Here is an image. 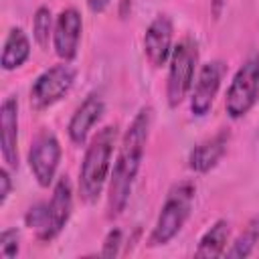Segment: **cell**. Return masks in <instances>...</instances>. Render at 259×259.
<instances>
[{"label": "cell", "instance_id": "6da1fadb", "mask_svg": "<svg viewBox=\"0 0 259 259\" xmlns=\"http://www.w3.org/2000/svg\"><path fill=\"white\" fill-rule=\"evenodd\" d=\"M152 121H154V109L150 105H144L134 115L132 123L127 125L121 138L117 158L109 174V188H107V217L109 219H115L125 210V204L132 194V186L142 166Z\"/></svg>", "mask_w": 259, "mask_h": 259}, {"label": "cell", "instance_id": "7a4b0ae2", "mask_svg": "<svg viewBox=\"0 0 259 259\" xmlns=\"http://www.w3.org/2000/svg\"><path fill=\"white\" fill-rule=\"evenodd\" d=\"M117 140V127H101L89 142L79 168V194L85 202H95L111 174V156Z\"/></svg>", "mask_w": 259, "mask_h": 259}, {"label": "cell", "instance_id": "3957f363", "mask_svg": "<svg viewBox=\"0 0 259 259\" xmlns=\"http://www.w3.org/2000/svg\"><path fill=\"white\" fill-rule=\"evenodd\" d=\"M73 210V184L67 174H63L53 188V196L49 202L32 204L26 214L24 223L28 229L34 231L38 241H53L69 223Z\"/></svg>", "mask_w": 259, "mask_h": 259}, {"label": "cell", "instance_id": "277c9868", "mask_svg": "<svg viewBox=\"0 0 259 259\" xmlns=\"http://www.w3.org/2000/svg\"><path fill=\"white\" fill-rule=\"evenodd\" d=\"M194 194H196V186L190 180H184L170 188V192L160 208V214L156 219V225L148 237L150 247H162V245L170 243L180 233L186 219L190 217Z\"/></svg>", "mask_w": 259, "mask_h": 259}, {"label": "cell", "instance_id": "5b68a950", "mask_svg": "<svg viewBox=\"0 0 259 259\" xmlns=\"http://www.w3.org/2000/svg\"><path fill=\"white\" fill-rule=\"evenodd\" d=\"M196 65H198V47L192 38L186 36L172 49V55H170L166 97L172 109L178 107L192 91Z\"/></svg>", "mask_w": 259, "mask_h": 259}, {"label": "cell", "instance_id": "8992f818", "mask_svg": "<svg viewBox=\"0 0 259 259\" xmlns=\"http://www.w3.org/2000/svg\"><path fill=\"white\" fill-rule=\"evenodd\" d=\"M259 99V53L249 55L237 69L225 97V111L231 119L245 117Z\"/></svg>", "mask_w": 259, "mask_h": 259}, {"label": "cell", "instance_id": "52a82bcc", "mask_svg": "<svg viewBox=\"0 0 259 259\" xmlns=\"http://www.w3.org/2000/svg\"><path fill=\"white\" fill-rule=\"evenodd\" d=\"M77 71L65 61L42 71L30 85V107L34 111H42L57 101H61L73 87Z\"/></svg>", "mask_w": 259, "mask_h": 259}, {"label": "cell", "instance_id": "ba28073f", "mask_svg": "<svg viewBox=\"0 0 259 259\" xmlns=\"http://www.w3.org/2000/svg\"><path fill=\"white\" fill-rule=\"evenodd\" d=\"M61 154H63L61 144L53 132L45 130L32 140L28 150V166L38 186L49 188L53 184L59 162H61Z\"/></svg>", "mask_w": 259, "mask_h": 259}, {"label": "cell", "instance_id": "9c48e42d", "mask_svg": "<svg viewBox=\"0 0 259 259\" xmlns=\"http://www.w3.org/2000/svg\"><path fill=\"white\" fill-rule=\"evenodd\" d=\"M225 71H227V65L221 59H212V61L204 63L198 69V75H196L192 91H190V111H192V115L204 117L210 111V107L214 103V97L221 89V81L225 77Z\"/></svg>", "mask_w": 259, "mask_h": 259}, {"label": "cell", "instance_id": "30bf717a", "mask_svg": "<svg viewBox=\"0 0 259 259\" xmlns=\"http://www.w3.org/2000/svg\"><path fill=\"white\" fill-rule=\"evenodd\" d=\"M83 32V18L77 8H63L55 20L53 30V47L59 59L71 63L77 57L79 40Z\"/></svg>", "mask_w": 259, "mask_h": 259}, {"label": "cell", "instance_id": "8fae6325", "mask_svg": "<svg viewBox=\"0 0 259 259\" xmlns=\"http://www.w3.org/2000/svg\"><path fill=\"white\" fill-rule=\"evenodd\" d=\"M172 36H174V26L170 16L158 14L146 28L144 34V55L152 63V67L160 69L170 61L172 55Z\"/></svg>", "mask_w": 259, "mask_h": 259}, {"label": "cell", "instance_id": "7c38bea8", "mask_svg": "<svg viewBox=\"0 0 259 259\" xmlns=\"http://www.w3.org/2000/svg\"><path fill=\"white\" fill-rule=\"evenodd\" d=\"M0 152L8 168H18V97L8 95L0 105Z\"/></svg>", "mask_w": 259, "mask_h": 259}, {"label": "cell", "instance_id": "4fadbf2b", "mask_svg": "<svg viewBox=\"0 0 259 259\" xmlns=\"http://www.w3.org/2000/svg\"><path fill=\"white\" fill-rule=\"evenodd\" d=\"M103 111H105L103 99H101L97 93L87 95L85 101L75 109V113H73L71 119H69V125H67L69 140H71L75 146H83V144L87 142V136H89L91 127L101 119Z\"/></svg>", "mask_w": 259, "mask_h": 259}, {"label": "cell", "instance_id": "5bb4252c", "mask_svg": "<svg viewBox=\"0 0 259 259\" xmlns=\"http://www.w3.org/2000/svg\"><path fill=\"white\" fill-rule=\"evenodd\" d=\"M229 140H231V134L227 130H221L214 136H210V138L202 140L200 144H196L188 154L190 170H194L198 174H204V172L212 170L219 164V160L225 156Z\"/></svg>", "mask_w": 259, "mask_h": 259}, {"label": "cell", "instance_id": "9a60e30c", "mask_svg": "<svg viewBox=\"0 0 259 259\" xmlns=\"http://www.w3.org/2000/svg\"><path fill=\"white\" fill-rule=\"evenodd\" d=\"M30 57V40L22 28H10L6 34L4 47H2V57H0V67L4 71H14L26 63Z\"/></svg>", "mask_w": 259, "mask_h": 259}, {"label": "cell", "instance_id": "2e32d148", "mask_svg": "<svg viewBox=\"0 0 259 259\" xmlns=\"http://www.w3.org/2000/svg\"><path fill=\"white\" fill-rule=\"evenodd\" d=\"M229 235H231V225L225 219H219L217 223H212V227L200 237L198 247L194 251L196 257H221L227 251V243H229Z\"/></svg>", "mask_w": 259, "mask_h": 259}, {"label": "cell", "instance_id": "e0dca14e", "mask_svg": "<svg viewBox=\"0 0 259 259\" xmlns=\"http://www.w3.org/2000/svg\"><path fill=\"white\" fill-rule=\"evenodd\" d=\"M257 241H259V217H255V219H251L249 221V225L243 229V233L233 241V245H231V249H227L225 251V255L227 257H249L251 253H253V249H255V245H257Z\"/></svg>", "mask_w": 259, "mask_h": 259}, {"label": "cell", "instance_id": "ac0fdd59", "mask_svg": "<svg viewBox=\"0 0 259 259\" xmlns=\"http://www.w3.org/2000/svg\"><path fill=\"white\" fill-rule=\"evenodd\" d=\"M53 30H55V24H53L51 8L49 6H38L34 16H32V36H34V40L40 49L49 47V40L53 38Z\"/></svg>", "mask_w": 259, "mask_h": 259}, {"label": "cell", "instance_id": "d6986e66", "mask_svg": "<svg viewBox=\"0 0 259 259\" xmlns=\"http://www.w3.org/2000/svg\"><path fill=\"white\" fill-rule=\"evenodd\" d=\"M18 231L16 229H4L0 233V257L12 259L18 255Z\"/></svg>", "mask_w": 259, "mask_h": 259}, {"label": "cell", "instance_id": "ffe728a7", "mask_svg": "<svg viewBox=\"0 0 259 259\" xmlns=\"http://www.w3.org/2000/svg\"><path fill=\"white\" fill-rule=\"evenodd\" d=\"M121 243H123V233L119 229H111L105 235V241L101 247V257H117Z\"/></svg>", "mask_w": 259, "mask_h": 259}, {"label": "cell", "instance_id": "44dd1931", "mask_svg": "<svg viewBox=\"0 0 259 259\" xmlns=\"http://www.w3.org/2000/svg\"><path fill=\"white\" fill-rule=\"evenodd\" d=\"M10 190H12V180H10V174L6 168L0 170V206L6 204L8 196H10Z\"/></svg>", "mask_w": 259, "mask_h": 259}, {"label": "cell", "instance_id": "7402d4cb", "mask_svg": "<svg viewBox=\"0 0 259 259\" xmlns=\"http://www.w3.org/2000/svg\"><path fill=\"white\" fill-rule=\"evenodd\" d=\"M85 2H87V8H89L93 14H101V12L109 6L111 0H85Z\"/></svg>", "mask_w": 259, "mask_h": 259}]
</instances>
